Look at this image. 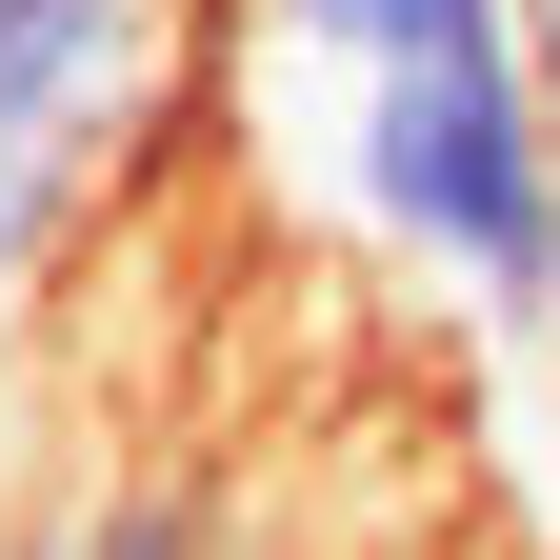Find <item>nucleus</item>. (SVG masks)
<instances>
[{
    "instance_id": "1",
    "label": "nucleus",
    "mask_w": 560,
    "mask_h": 560,
    "mask_svg": "<svg viewBox=\"0 0 560 560\" xmlns=\"http://www.w3.org/2000/svg\"><path fill=\"white\" fill-rule=\"evenodd\" d=\"M340 200L400 260H441L460 301H501L521 340H560V101H540V40L381 60L361 120H340Z\"/></svg>"
},
{
    "instance_id": "2",
    "label": "nucleus",
    "mask_w": 560,
    "mask_h": 560,
    "mask_svg": "<svg viewBox=\"0 0 560 560\" xmlns=\"http://www.w3.org/2000/svg\"><path fill=\"white\" fill-rule=\"evenodd\" d=\"M161 40V0H0V161H60Z\"/></svg>"
},
{
    "instance_id": "3",
    "label": "nucleus",
    "mask_w": 560,
    "mask_h": 560,
    "mask_svg": "<svg viewBox=\"0 0 560 560\" xmlns=\"http://www.w3.org/2000/svg\"><path fill=\"white\" fill-rule=\"evenodd\" d=\"M280 40H320V60H441V40H521V0H260Z\"/></svg>"
},
{
    "instance_id": "4",
    "label": "nucleus",
    "mask_w": 560,
    "mask_h": 560,
    "mask_svg": "<svg viewBox=\"0 0 560 560\" xmlns=\"http://www.w3.org/2000/svg\"><path fill=\"white\" fill-rule=\"evenodd\" d=\"M21 560H200V501H161V480H140V501H81V521L21 540Z\"/></svg>"
},
{
    "instance_id": "5",
    "label": "nucleus",
    "mask_w": 560,
    "mask_h": 560,
    "mask_svg": "<svg viewBox=\"0 0 560 560\" xmlns=\"http://www.w3.org/2000/svg\"><path fill=\"white\" fill-rule=\"evenodd\" d=\"M21 260H40V161H0V320H21Z\"/></svg>"
},
{
    "instance_id": "6",
    "label": "nucleus",
    "mask_w": 560,
    "mask_h": 560,
    "mask_svg": "<svg viewBox=\"0 0 560 560\" xmlns=\"http://www.w3.org/2000/svg\"><path fill=\"white\" fill-rule=\"evenodd\" d=\"M521 40H540V101H560V0H521Z\"/></svg>"
}]
</instances>
